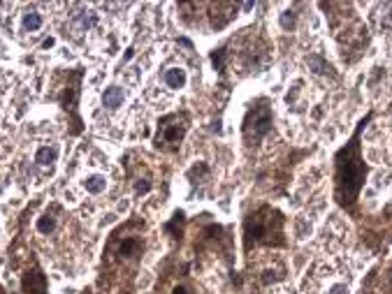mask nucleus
I'll use <instances>...</instances> for the list:
<instances>
[{
	"label": "nucleus",
	"instance_id": "1",
	"mask_svg": "<svg viewBox=\"0 0 392 294\" xmlns=\"http://www.w3.org/2000/svg\"><path fill=\"white\" fill-rule=\"evenodd\" d=\"M374 114H367L365 118L358 123L355 132H353L351 141L341 146L334 155V199L341 208L353 211L360 199V190L367 181V165L362 158V130L372 120Z\"/></svg>",
	"mask_w": 392,
	"mask_h": 294
},
{
	"label": "nucleus",
	"instance_id": "2",
	"mask_svg": "<svg viewBox=\"0 0 392 294\" xmlns=\"http://www.w3.org/2000/svg\"><path fill=\"white\" fill-rule=\"evenodd\" d=\"M256 246H285L283 215L274 206H260L244 220V248Z\"/></svg>",
	"mask_w": 392,
	"mask_h": 294
},
{
	"label": "nucleus",
	"instance_id": "3",
	"mask_svg": "<svg viewBox=\"0 0 392 294\" xmlns=\"http://www.w3.org/2000/svg\"><path fill=\"white\" fill-rule=\"evenodd\" d=\"M274 125V114L267 100H256L249 107L246 116H244V141L246 146H258L260 141L271 132Z\"/></svg>",
	"mask_w": 392,
	"mask_h": 294
},
{
	"label": "nucleus",
	"instance_id": "4",
	"mask_svg": "<svg viewBox=\"0 0 392 294\" xmlns=\"http://www.w3.org/2000/svg\"><path fill=\"white\" fill-rule=\"evenodd\" d=\"M188 132V116L186 114H169L160 120L156 134V146L158 148H174L181 144V139Z\"/></svg>",
	"mask_w": 392,
	"mask_h": 294
},
{
	"label": "nucleus",
	"instance_id": "5",
	"mask_svg": "<svg viewBox=\"0 0 392 294\" xmlns=\"http://www.w3.org/2000/svg\"><path fill=\"white\" fill-rule=\"evenodd\" d=\"M21 292L23 294H47V276L40 267L28 269L21 278Z\"/></svg>",
	"mask_w": 392,
	"mask_h": 294
},
{
	"label": "nucleus",
	"instance_id": "6",
	"mask_svg": "<svg viewBox=\"0 0 392 294\" xmlns=\"http://www.w3.org/2000/svg\"><path fill=\"white\" fill-rule=\"evenodd\" d=\"M142 250H144V243L139 236H126L116 246V257L123 262H137L142 257Z\"/></svg>",
	"mask_w": 392,
	"mask_h": 294
},
{
	"label": "nucleus",
	"instance_id": "7",
	"mask_svg": "<svg viewBox=\"0 0 392 294\" xmlns=\"http://www.w3.org/2000/svg\"><path fill=\"white\" fill-rule=\"evenodd\" d=\"M162 84L167 88H172V91H181V88H186V84H188V74H186L183 67L172 65L162 72Z\"/></svg>",
	"mask_w": 392,
	"mask_h": 294
},
{
	"label": "nucleus",
	"instance_id": "8",
	"mask_svg": "<svg viewBox=\"0 0 392 294\" xmlns=\"http://www.w3.org/2000/svg\"><path fill=\"white\" fill-rule=\"evenodd\" d=\"M123 100H126V93H123L121 86H107L102 91V107L109 109V111L121 107Z\"/></svg>",
	"mask_w": 392,
	"mask_h": 294
},
{
	"label": "nucleus",
	"instance_id": "9",
	"mask_svg": "<svg viewBox=\"0 0 392 294\" xmlns=\"http://www.w3.org/2000/svg\"><path fill=\"white\" fill-rule=\"evenodd\" d=\"M56 160H58V146H40L35 153V165L37 167H47L49 172L54 169Z\"/></svg>",
	"mask_w": 392,
	"mask_h": 294
},
{
	"label": "nucleus",
	"instance_id": "10",
	"mask_svg": "<svg viewBox=\"0 0 392 294\" xmlns=\"http://www.w3.org/2000/svg\"><path fill=\"white\" fill-rule=\"evenodd\" d=\"M44 26V16H42L37 9H26L23 16H21V28L26 33H37L40 28Z\"/></svg>",
	"mask_w": 392,
	"mask_h": 294
},
{
	"label": "nucleus",
	"instance_id": "11",
	"mask_svg": "<svg viewBox=\"0 0 392 294\" xmlns=\"http://www.w3.org/2000/svg\"><path fill=\"white\" fill-rule=\"evenodd\" d=\"M72 21H75L77 30L86 33V30H91V28L98 23V14L91 12V9H79L77 14H72Z\"/></svg>",
	"mask_w": 392,
	"mask_h": 294
},
{
	"label": "nucleus",
	"instance_id": "12",
	"mask_svg": "<svg viewBox=\"0 0 392 294\" xmlns=\"http://www.w3.org/2000/svg\"><path fill=\"white\" fill-rule=\"evenodd\" d=\"M81 186H84V190L91 195H100L107 190V176L105 174H88L86 179L81 181Z\"/></svg>",
	"mask_w": 392,
	"mask_h": 294
},
{
	"label": "nucleus",
	"instance_id": "13",
	"mask_svg": "<svg viewBox=\"0 0 392 294\" xmlns=\"http://www.w3.org/2000/svg\"><path fill=\"white\" fill-rule=\"evenodd\" d=\"M35 227H37V232H40V234L49 236L56 229V218L51 213H42L40 218H37V222H35Z\"/></svg>",
	"mask_w": 392,
	"mask_h": 294
},
{
	"label": "nucleus",
	"instance_id": "14",
	"mask_svg": "<svg viewBox=\"0 0 392 294\" xmlns=\"http://www.w3.org/2000/svg\"><path fill=\"white\" fill-rule=\"evenodd\" d=\"M309 65H311L313 72H318V74H325V72H330L332 70L330 63H325L320 56H311V58H309Z\"/></svg>",
	"mask_w": 392,
	"mask_h": 294
},
{
	"label": "nucleus",
	"instance_id": "15",
	"mask_svg": "<svg viewBox=\"0 0 392 294\" xmlns=\"http://www.w3.org/2000/svg\"><path fill=\"white\" fill-rule=\"evenodd\" d=\"M295 19H297L295 12H283L281 14V19H278V23H281L283 30H292V28H295Z\"/></svg>",
	"mask_w": 392,
	"mask_h": 294
},
{
	"label": "nucleus",
	"instance_id": "16",
	"mask_svg": "<svg viewBox=\"0 0 392 294\" xmlns=\"http://www.w3.org/2000/svg\"><path fill=\"white\" fill-rule=\"evenodd\" d=\"M151 190V181L149 179H137L135 181V193L137 195H146Z\"/></svg>",
	"mask_w": 392,
	"mask_h": 294
},
{
	"label": "nucleus",
	"instance_id": "17",
	"mask_svg": "<svg viewBox=\"0 0 392 294\" xmlns=\"http://www.w3.org/2000/svg\"><path fill=\"white\" fill-rule=\"evenodd\" d=\"M348 292V288H346V285H334V288L330 290V294H346Z\"/></svg>",
	"mask_w": 392,
	"mask_h": 294
},
{
	"label": "nucleus",
	"instance_id": "18",
	"mask_svg": "<svg viewBox=\"0 0 392 294\" xmlns=\"http://www.w3.org/2000/svg\"><path fill=\"white\" fill-rule=\"evenodd\" d=\"M54 44H56V40H54V37H47V40L42 42V49H51V47H54Z\"/></svg>",
	"mask_w": 392,
	"mask_h": 294
},
{
	"label": "nucleus",
	"instance_id": "19",
	"mask_svg": "<svg viewBox=\"0 0 392 294\" xmlns=\"http://www.w3.org/2000/svg\"><path fill=\"white\" fill-rule=\"evenodd\" d=\"M172 294H188V288H183V285H176Z\"/></svg>",
	"mask_w": 392,
	"mask_h": 294
},
{
	"label": "nucleus",
	"instance_id": "20",
	"mask_svg": "<svg viewBox=\"0 0 392 294\" xmlns=\"http://www.w3.org/2000/svg\"><path fill=\"white\" fill-rule=\"evenodd\" d=\"M132 56H135V51H132V49H126V56H123V63H128V60L132 58Z\"/></svg>",
	"mask_w": 392,
	"mask_h": 294
},
{
	"label": "nucleus",
	"instance_id": "21",
	"mask_svg": "<svg viewBox=\"0 0 392 294\" xmlns=\"http://www.w3.org/2000/svg\"><path fill=\"white\" fill-rule=\"evenodd\" d=\"M253 7H256V2H244V5H242V9H244V12H251Z\"/></svg>",
	"mask_w": 392,
	"mask_h": 294
}]
</instances>
